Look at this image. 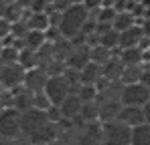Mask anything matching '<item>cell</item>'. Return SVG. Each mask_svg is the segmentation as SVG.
<instances>
[{
    "mask_svg": "<svg viewBox=\"0 0 150 145\" xmlns=\"http://www.w3.org/2000/svg\"><path fill=\"white\" fill-rule=\"evenodd\" d=\"M89 20V10L83 4H73L67 10L61 12V20H59V32L63 38H73L81 32L83 24Z\"/></svg>",
    "mask_w": 150,
    "mask_h": 145,
    "instance_id": "cell-1",
    "label": "cell"
},
{
    "mask_svg": "<svg viewBox=\"0 0 150 145\" xmlns=\"http://www.w3.org/2000/svg\"><path fill=\"white\" fill-rule=\"evenodd\" d=\"M103 131V145H132V129L122 121H108L101 123Z\"/></svg>",
    "mask_w": 150,
    "mask_h": 145,
    "instance_id": "cell-2",
    "label": "cell"
},
{
    "mask_svg": "<svg viewBox=\"0 0 150 145\" xmlns=\"http://www.w3.org/2000/svg\"><path fill=\"white\" fill-rule=\"evenodd\" d=\"M0 137L16 139L21 135V113L12 107H4L0 111Z\"/></svg>",
    "mask_w": 150,
    "mask_h": 145,
    "instance_id": "cell-3",
    "label": "cell"
},
{
    "mask_svg": "<svg viewBox=\"0 0 150 145\" xmlns=\"http://www.w3.org/2000/svg\"><path fill=\"white\" fill-rule=\"evenodd\" d=\"M49 123L47 119V111H39V109H28L25 113H21V135L30 137L33 133H37L41 127H45Z\"/></svg>",
    "mask_w": 150,
    "mask_h": 145,
    "instance_id": "cell-4",
    "label": "cell"
},
{
    "mask_svg": "<svg viewBox=\"0 0 150 145\" xmlns=\"http://www.w3.org/2000/svg\"><path fill=\"white\" fill-rule=\"evenodd\" d=\"M45 95L49 97L51 105H61L67 97L71 95V87L69 83L65 81L63 75H55V77H49L47 85H45Z\"/></svg>",
    "mask_w": 150,
    "mask_h": 145,
    "instance_id": "cell-5",
    "label": "cell"
},
{
    "mask_svg": "<svg viewBox=\"0 0 150 145\" xmlns=\"http://www.w3.org/2000/svg\"><path fill=\"white\" fill-rule=\"evenodd\" d=\"M150 99V89L144 87L142 83L134 85H124L122 89V105L128 107H144Z\"/></svg>",
    "mask_w": 150,
    "mask_h": 145,
    "instance_id": "cell-6",
    "label": "cell"
},
{
    "mask_svg": "<svg viewBox=\"0 0 150 145\" xmlns=\"http://www.w3.org/2000/svg\"><path fill=\"white\" fill-rule=\"evenodd\" d=\"M25 69L16 63V65H6V67H0V87L6 89V91H12L16 87L23 85L25 81Z\"/></svg>",
    "mask_w": 150,
    "mask_h": 145,
    "instance_id": "cell-7",
    "label": "cell"
},
{
    "mask_svg": "<svg viewBox=\"0 0 150 145\" xmlns=\"http://www.w3.org/2000/svg\"><path fill=\"white\" fill-rule=\"evenodd\" d=\"M49 81V75L45 69L41 67H35V69H28L25 72V81H23V87L28 89L30 93H41L45 91V85Z\"/></svg>",
    "mask_w": 150,
    "mask_h": 145,
    "instance_id": "cell-8",
    "label": "cell"
},
{
    "mask_svg": "<svg viewBox=\"0 0 150 145\" xmlns=\"http://www.w3.org/2000/svg\"><path fill=\"white\" fill-rule=\"evenodd\" d=\"M79 145H103V131H101V121L85 123L79 135Z\"/></svg>",
    "mask_w": 150,
    "mask_h": 145,
    "instance_id": "cell-9",
    "label": "cell"
},
{
    "mask_svg": "<svg viewBox=\"0 0 150 145\" xmlns=\"http://www.w3.org/2000/svg\"><path fill=\"white\" fill-rule=\"evenodd\" d=\"M33 97H35V93H30L28 89L21 85L10 91V107L16 109L18 113H25L28 109H33Z\"/></svg>",
    "mask_w": 150,
    "mask_h": 145,
    "instance_id": "cell-10",
    "label": "cell"
},
{
    "mask_svg": "<svg viewBox=\"0 0 150 145\" xmlns=\"http://www.w3.org/2000/svg\"><path fill=\"white\" fill-rule=\"evenodd\" d=\"M89 63V47L87 45H73L71 48V54L67 56L65 65L69 69H75V71H81L85 65Z\"/></svg>",
    "mask_w": 150,
    "mask_h": 145,
    "instance_id": "cell-11",
    "label": "cell"
},
{
    "mask_svg": "<svg viewBox=\"0 0 150 145\" xmlns=\"http://www.w3.org/2000/svg\"><path fill=\"white\" fill-rule=\"evenodd\" d=\"M118 121H122L130 129L136 127V125L146 123V121H144V113H142V107H128V105L122 107V111H120V115H118Z\"/></svg>",
    "mask_w": 150,
    "mask_h": 145,
    "instance_id": "cell-12",
    "label": "cell"
},
{
    "mask_svg": "<svg viewBox=\"0 0 150 145\" xmlns=\"http://www.w3.org/2000/svg\"><path fill=\"white\" fill-rule=\"evenodd\" d=\"M144 38V32L140 28V24H134L132 28H128L124 32H120V48H134V47H140Z\"/></svg>",
    "mask_w": 150,
    "mask_h": 145,
    "instance_id": "cell-13",
    "label": "cell"
},
{
    "mask_svg": "<svg viewBox=\"0 0 150 145\" xmlns=\"http://www.w3.org/2000/svg\"><path fill=\"white\" fill-rule=\"evenodd\" d=\"M81 99L75 95V93H71V95L67 97L61 105H59V109H61V115H63V119H69L73 121L79 117V113H81Z\"/></svg>",
    "mask_w": 150,
    "mask_h": 145,
    "instance_id": "cell-14",
    "label": "cell"
},
{
    "mask_svg": "<svg viewBox=\"0 0 150 145\" xmlns=\"http://www.w3.org/2000/svg\"><path fill=\"white\" fill-rule=\"evenodd\" d=\"M122 71H124V65L118 56H112L103 67H101V77L108 79V81H120L122 77Z\"/></svg>",
    "mask_w": 150,
    "mask_h": 145,
    "instance_id": "cell-15",
    "label": "cell"
},
{
    "mask_svg": "<svg viewBox=\"0 0 150 145\" xmlns=\"http://www.w3.org/2000/svg\"><path fill=\"white\" fill-rule=\"evenodd\" d=\"M118 59L122 61L124 67H130V65H142L144 63V50L140 47H134V48H122Z\"/></svg>",
    "mask_w": 150,
    "mask_h": 145,
    "instance_id": "cell-16",
    "label": "cell"
},
{
    "mask_svg": "<svg viewBox=\"0 0 150 145\" xmlns=\"http://www.w3.org/2000/svg\"><path fill=\"white\" fill-rule=\"evenodd\" d=\"M26 26H28V30H41V32H45L51 26L49 14L47 12H28L26 14Z\"/></svg>",
    "mask_w": 150,
    "mask_h": 145,
    "instance_id": "cell-17",
    "label": "cell"
},
{
    "mask_svg": "<svg viewBox=\"0 0 150 145\" xmlns=\"http://www.w3.org/2000/svg\"><path fill=\"white\" fill-rule=\"evenodd\" d=\"M79 75H81V85H96L101 79V67L89 61V63L79 71Z\"/></svg>",
    "mask_w": 150,
    "mask_h": 145,
    "instance_id": "cell-18",
    "label": "cell"
},
{
    "mask_svg": "<svg viewBox=\"0 0 150 145\" xmlns=\"http://www.w3.org/2000/svg\"><path fill=\"white\" fill-rule=\"evenodd\" d=\"M136 22H138V20H136V16H134L132 12L124 10V12H116V18H114L112 26H114V30L124 32V30H128V28H132Z\"/></svg>",
    "mask_w": 150,
    "mask_h": 145,
    "instance_id": "cell-19",
    "label": "cell"
},
{
    "mask_svg": "<svg viewBox=\"0 0 150 145\" xmlns=\"http://www.w3.org/2000/svg\"><path fill=\"white\" fill-rule=\"evenodd\" d=\"M132 145H150V123L132 127Z\"/></svg>",
    "mask_w": 150,
    "mask_h": 145,
    "instance_id": "cell-20",
    "label": "cell"
},
{
    "mask_svg": "<svg viewBox=\"0 0 150 145\" xmlns=\"http://www.w3.org/2000/svg\"><path fill=\"white\" fill-rule=\"evenodd\" d=\"M142 65H130L124 67L122 77H120V83L122 85H134V83H140V77H142Z\"/></svg>",
    "mask_w": 150,
    "mask_h": 145,
    "instance_id": "cell-21",
    "label": "cell"
},
{
    "mask_svg": "<svg viewBox=\"0 0 150 145\" xmlns=\"http://www.w3.org/2000/svg\"><path fill=\"white\" fill-rule=\"evenodd\" d=\"M26 14H28V10L23 8L18 2H12V4H6V12H4V18L8 20L10 24L18 22V20H25Z\"/></svg>",
    "mask_w": 150,
    "mask_h": 145,
    "instance_id": "cell-22",
    "label": "cell"
},
{
    "mask_svg": "<svg viewBox=\"0 0 150 145\" xmlns=\"http://www.w3.org/2000/svg\"><path fill=\"white\" fill-rule=\"evenodd\" d=\"M23 40H25V48H30V50H39V48L47 43L45 32H41V30H28Z\"/></svg>",
    "mask_w": 150,
    "mask_h": 145,
    "instance_id": "cell-23",
    "label": "cell"
},
{
    "mask_svg": "<svg viewBox=\"0 0 150 145\" xmlns=\"http://www.w3.org/2000/svg\"><path fill=\"white\" fill-rule=\"evenodd\" d=\"M112 56H114V54H112V50H110V48H105V47H101V45L89 48V61H91V63H96V65H100V67H103Z\"/></svg>",
    "mask_w": 150,
    "mask_h": 145,
    "instance_id": "cell-24",
    "label": "cell"
},
{
    "mask_svg": "<svg viewBox=\"0 0 150 145\" xmlns=\"http://www.w3.org/2000/svg\"><path fill=\"white\" fill-rule=\"evenodd\" d=\"M18 65L28 71V69H35L39 67V59H37V50H30V48H23L18 50Z\"/></svg>",
    "mask_w": 150,
    "mask_h": 145,
    "instance_id": "cell-25",
    "label": "cell"
},
{
    "mask_svg": "<svg viewBox=\"0 0 150 145\" xmlns=\"http://www.w3.org/2000/svg\"><path fill=\"white\" fill-rule=\"evenodd\" d=\"M100 45L105 48H110V50H114V48H120V32L118 30H108L105 34H101L100 36Z\"/></svg>",
    "mask_w": 150,
    "mask_h": 145,
    "instance_id": "cell-26",
    "label": "cell"
},
{
    "mask_svg": "<svg viewBox=\"0 0 150 145\" xmlns=\"http://www.w3.org/2000/svg\"><path fill=\"white\" fill-rule=\"evenodd\" d=\"M16 63H18V50L14 47H2V50H0V67L16 65Z\"/></svg>",
    "mask_w": 150,
    "mask_h": 145,
    "instance_id": "cell-27",
    "label": "cell"
},
{
    "mask_svg": "<svg viewBox=\"0 0 150 145\" xmlns=\"http://www.w3.org/2000/svg\"><path fill=\"white\" fill-rule=\"evenodd\" d=\"M75 95L81 99V103H91L98 99V89H96V85H81Z\"/></svg>",
    "mask_w": 150,
    "mask_h": 145,
    "instance_id": "cell-28",
    "label": "cell"
},
{
    "mask_svg": "<svg viewBox=\"0 0 150 145\" xmlns=\"http://www.w3.org/2000/svg\"><path fill=\"white\" fill-rule=\"evenodd\" d=\"M93 18H96V22H114V18H116V10L114 8H100L98 12H93L91 14Z\"/></svg>",
    "mask_w": 150,
    "mask_h": 145,
    "instance_id": "cell-29",
    "label": "cell"
},
{
    "mask_svg": "<svg viewBox=\"0 0 150 145\" xmlns=\"http://www.w3.org/2000/svg\"><path fill=\"white\" fill-rule=\"evenodd\" d=\"M49 107H51V101H49V97L45 95V91H41V93H35V97H33V109L47 111Z\"/></svg>",
    "mask_w": 150,
    "mask_h": 145,
    "instance_id": "cell-30",
    "label": "cell"
},
{
    "mask_svg": "<svg viewBox=\"0 0 150 145\" xmlns=\"http://www.w3.org/2000/svg\"><path fill=\"white\" fill-rule=\"evenodd\" d=\"M83 6L89 10V14H93L103 6V0H83Z\"/></svg>",
    "mask_w": 150,
    "mask_h": 145,
    "instance_id": "cell-31",
    "label": "cell"
},
{
    "mask_svg": "<svg viewBox=\"0 0 150 145\" xmlns=\"http://www.w3.org/2000/svg\"><path fill=\"white\" fill-rule=\"evenodd\" d=\"M10 26H12V24L8 22L6 18H0V43L10 34Z\"/></svg>",
    "mask_w": 150,
    "mask_h": 145,
    "instance_id": "cell-32",
    "label": "cell"
},
{
    "mask_svg": "<svg viewBox=\"0 0 150 145\" xmlns=\"http://www.w3.org/2000/svg\"><path fill=\"white\" fill-rule=\"evenodd\" d=\"M144 69H142V77H140V83L144 85V87H148L150 89V65H142Z\"/></svg>",
    "mask_w": 150,
    "mask_h": 145,
    "instance_id": "cell-33",
    "label": "cell"
},
{
    "mask_svg": "<svg viewBox=\"0 0 150 145\" xmlns=\"http://www.w3.org/2000/svg\"><path fill=\"white\" fill-rule=\"evenodd\" d=\"M126 8H128V0H116L114 2V10L116 12H124Z\"/></svg>",
    "mask_w": 150,
    "mask_h": 145,
    "instance_id": "cell-34",
    "label": "cell"
},
{
    "mask_svg": "<svg viewBox=\"0 0 150 145\" xmlns=\"http://www.w3.org/2000/svg\"><path fill=\"white\" fill-rule=\"evenodd\" d=\"M140 28H142V32H144V36L150 38V18H144L142 24H140Z\"/></svg>",
    "mask_w": 150,
    "mask_h": 145,
    "instance_id": "cell-35",
    "label": "cell"
},
{
    "mask_svg": "<svg viewBox=\"0 0 150 145\" xmlns=\"http://www.w3.org/2000/svg\"><path fill=\"white\" fill-rule=\"evenodd\" d=\"M142 113H144V121H146V123H150V99H148V103L142 107Z\"/></svg>",
    "mask_w": 150,
    "mask_h": 145,
    "instance_id": "cell-36",
    "label": "cell"
},
{
    "mask_svg": "<svg viewBox=\"0 0 150 145\" xmlns=\"http://www.w3.org/2000/svg\"><path fill=\"white\" fill-rule=\"evenodd\" d=\"M16 2H18L23 8H26V10H28V8H30V4H33V0H16Z\"/></svg>",
    "mask_w": 150,
    "mask_h": 145,
    "instance_id": "cell-37",
    "label": "cell"
},
{
    "mask_svg": "<svg viewBox=\"0 0 150 145\" xmlns=\"http://www.w3.org/2000/svg\"><path fill=\"white\" fill-rule=\"evenodd\" d=\"M4 12H6V2L0 0V18H4Z\"/></svg>",
    "mask_w": 150,
    "mask_h": 145,
    "instance_id": "cell-38",
    "label": "cell"
},
{
    "mask_svg": "<svg viewBox=\"0 0 150 145\" xmlns=\"http://www.w3.org/2000/svg\"><path fill=\"white\" fill-rule=\"evenodd\" d=\"M47 145H63V143H61L59 139H53V141H49V143H47Z\"/></svg>",
    "mask_w": 150,
    "mask_h": 145,
    "instance_id": "cell-39",
    "label": "cell"
},
{
    "mask_svg": "<svg viewBox=\"0 0 150 145\" xmlns=\"http://www.w3.org/2000/svg\"><path fill=\"white\" fill-rule=\"evenodd\" d=\"M4 2H6V4H12V2H16V0H4Z\"/></svg>",
    "mask_w": 150,
    "mask_h": 145,
    "instance_id": "cell-40",
    "label": "cell"
},
{
    "mask_svg": "<svg viewBox=\"0 0 150 145\" xmlns=\"http://www.w3.org/2000/svg\"><path fill=\"white\" fill-rule=\"evenodd\" d=\"M25 145H39V143H28V141H25Z\"/></svg>",
    "mask_w": 150,
    "mask_h": 145,
    "instance_id": "cell-41",
    "label": "cell"
},
{
    "mask_svg": "<svg viewBox=\"0 0 150 145\" xmlns=\"http://www.w3.org/2000/svg\"><path fill=\"white\" fill-rule=\"evenodd\" d=\"M148 50H150V38H148Z\"/></svg>",
    "mask_w": 150,
    "mask_h": 145,
    "instance_id": "cell-42",
    "label": "cell"
},
{
    "mask_svg": "<svg viewBox=\"0 0 150 145\" xmlns=\"http://www.w3.org/2000/svg\"><path fill=\"white\" fill-rule=\"evenodd\" d=\"M0 50H2V43H0Z\"/></svg>",
    "mask_w": 150,
    "mask_h": 145,
    "instance_id": "cell-43",
    "label": "cell"
}]
</instances>
